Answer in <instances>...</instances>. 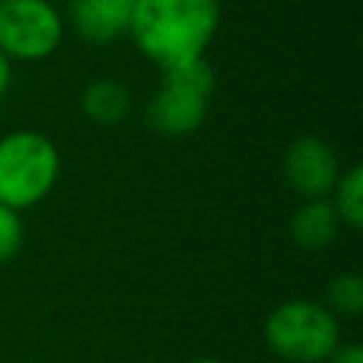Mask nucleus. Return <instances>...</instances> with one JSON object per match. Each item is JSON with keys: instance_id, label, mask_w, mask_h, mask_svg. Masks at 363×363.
<instances>
[{"instance_id": "obj_2", "label": "nucleus", "mask_w": 363, "mask_h": 363, "mask_svg": "<svg viewBox=\"0 0 363 363\" xmlns=\"http://www.w3.org/2000/svg\"><path fill=\"white\" fill-rule=\"evenodd\" d=\"M60 179V150L40 130L0 136V204L28 210L40 204Z\"/></svg>"}, {"instance_id": "obj_11", "label": "nucleus", "mask_w": 363, "mask_h": 363, "mask_svg": "<svg viewBox=\"0 0 363 363\" xmlns=\"http://www.w3.org/2000/svg\"><path fill=\"white\" fill-rule=\"evenodd\" d=\"M326 309L332 315H346L354 318L363 312V281L354 272H343L337 278H332L329 289H326Z\"/></svg>"}, {"instance_id": "obj_3", "label": "nucleus", "mask_w": 363, "mask_h": 363, "mask_svg": "<svg viewBox=\"0 0 363 363\" xmlns=\"http://www.w3.org/2000/svg\"><path fill=\"white\" fill-rule=\"evenodd\" d=\"M213 91L216 74L204 57L173 68H162V85L145 108L147 128L167 139L190 136L207 119Z\"/></svg>"}, {"instance_id": "obj_5", "label": "nucleus", "mask_w": 363, "mask_h": 363, "mask_svg": "<svg viewBox=\"0 0 363 363\" xmlns=\"http://www.w3.org/2000/svg\"><path fill=\"white\" fill-rule=\"evenodd\" d=\"M60 40L62 17L48 0H0V51L9 60H45Z\"/></svg>"}, {"instance_id": "obj_8", "label": "nucleus", "mask_w": 363, "mask_h": 363, "mask_svg": "<svg viewBox=\"0 0 363 363\" xmlns=\"http://www.w3.org/2000/svg\"><path fill=\"white\" fill-rule=\"evenodd\" d=\"M289 233L292 241L306 250V252H320L326 250L337 233H340V218L332 207V201L326 199H306V204H301L289 221Z\"/></svg>"}, {"instance_id": "obj_15", "label": "nucleus", "mask_w": 363, "mask_h": 363, "mask_svg": "<svg viewBox=\"0 0 363 363\" xmlns=\"http://www.w3.org/2000/svg\"><path fill=\"white\" fill-rule=\"evenodd\" d=\"M187 363H221V360H216V357H193Z\"/></svg>"}, {"instance_id": "obj_6", "label": "nucleus", "mask_w": 363, "mask_h": 363, "mask_svg": "<svg viewBox=\"0 0 363 363\" xmlns=\"http://www.w3.org/2000/svg\"><path fill=\"white\" fill-rule=\"evenodd\" d=\"M340 176L335 150L320 136H298L284 153V179L303 199H326Z\"/></svg>"}, {"instance_id": "obj_9", "label": "nucleus", "mask_w": 363, "mask_h": 363, "mask_svg": "<svg viewBox=\"0 0 363 363\" xmlns=\"http://www.w3.org/2000/svg\"><path fill=\"white\" fill-rule=\"evenodd\" d=\"M82 113L96 122V125H119L128 119L130 108H133V96L128 91V85H122L119 79H96L82 91Z\"/></svg>"}, {"instance_id": "obj_12", "label": "nucleus", "mask_w": 363, "mask_h": 363, "mask_svg": "<svg viewBox=\"0 0 363 363\" xmlns=\"http://www.w3.org/2000/svg\"><path fill=\"white\" fill-rule=\"evenodd\" d=\"M23 238H26V230H23L20 213L0 204V264L11 261L20 252Z\"/></svg>"}, {"instance_id": "obj_7", "label": "nucleus", "mask_w": 363, "mask_h": 363, "mask_svg": "<svg viewBox=\"0 0 363 363\" xmlns=\"http://www.w3.org/2000/svg\"><path fill=\"white\" fill-rule=\"evenodd\" d=\"M136 0H71V26L85 43H111L128 34Z\"/></svg>"}, {"instance_id": "obj_13", "label": "nucleus", "mask_w": 363, "mask_h": 363, "mask_svg": "<svg viewBox=\"0 0 363 363\" xmlns=\"http://www.w3.org/2000/svg\"><path fill=\"white\" fill-rule=\"evenodd\" d=\"M329 363H363V349L357 343H346V346H337L329 357Z\"/></svg>"}, {"instance_id": "obj_1", "label": "nucleus", "mask_w": 363, "mask_h": 363, "mask_svg": "<svg viewBox=\"0 0 363 363\" xmlns=\"http://www.w3.org/2000/svg\"><path fill=\"white\" fill-rule=\"evenodd\" d=\"M221 20L218 0H136L128 34L159 68L204 57Z\"/></svg>"}, {"instance_id": "obj_14", "label": "nucleus", "mask_w": 363, "mask_h": 363, "mask_svg": "<svg viewBox=\"0 0 363 363\" xmlns=\"http://www.w3.org/2000/svg\"><path fill=\"white\" fill-rule=\"evenodd\" d=\"M9 85H11V60H9V57L0 51V99L6 96Z\"/></svg>"}, {"instance_id": "obj_4", "label": "nucleus", "mask_w": 363, "mask_h": 363, "mask_svg": "<svg viewBox=\"0 0 363 363\" xmlns=\"http://www.w3.org/2000/svg\"><path fill=\"white\" fill-rule=\"evenodd\" d=\"M264 340L281 360L323 363L340 346V320L318 301H284L267 315Z\"/></svg>"}, {"instance_id": "obj_10", "label": "nucleus", "mask_w": 363, "mask_h": 363, "mask_svg": "<svg viewBox=\"0 0 363 363\" xmlns=\"http://www.w3.org/2000/svg\"><path fill=\"white\" fill-rule=\"evenodd\" d=\"M332 207H335L340 224H346L352 230L363 227V167L360 164L340 170L335 187H332Z\"/></svg>"}]
</instances>
